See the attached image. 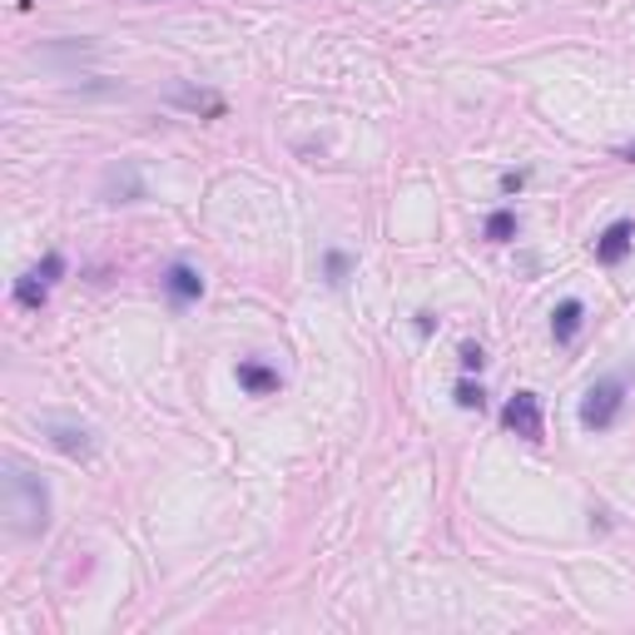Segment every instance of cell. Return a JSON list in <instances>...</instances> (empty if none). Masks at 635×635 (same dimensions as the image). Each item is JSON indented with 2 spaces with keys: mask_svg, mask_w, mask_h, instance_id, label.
Masks as SVG:
<instances>
[{
  "mask_svg": "<svg viewBox=\"0 0 635 635\" xmlns=\"http://www.w3.org/2000/svg\"><path fill=\"white\" fill-rule=\"evenodd\" d=\"M635 249V224L631 219H616V224L606 229V234L596 239V263H606V269H616V263H626Z\"/></svg>",
  "mask_w": 635,
  "mask_h": 635,
  "instance_id": "obj_5",
  "label": "cell"
},
{
  "mask_svg": "<svg viewBox=\"0 0 635 635\" xmlns=\"http://www.w3.org/2000/svg\"><path fill=\"white\" fill-rule=\"evenodd\" d=\"M60 273H65V259H60V253H46L36 269H26L16 279V303L20 309H40V303L50 299V289H56Z\"/></svg>",
  "mask_w": 635,
  "mask_h": 635,
  "instance_id": "obj_3",
  "label": "cell"
},
{
  "mask_svg": "<svg viewBox=\"0 0 635 635\" xmlns=\"http://www.w3.org/2000/svg\"><path fill=\"white\" fill-rule=\"evenodd\" d=\"M6 516L16 536H40L50 522V492L26 462L6 457Z\"/></svg>",
  "mask_w": 635,
  "mask_h": 635,
  "instance_id": "obj_1",
  "label": "cell"
},
{
  "mask_svg": "<svg viewBox=\"0 0 635 635\" xmlns=\"http://www.w3.org/2000/svg\"><path fill=\"white\" fill-rule=\"evenodd\" d=\"M621 407H626V377L611 373V377H601V383L591 387L586 402H581V427H586V432H606L611 422L621 417Z\"/></svg>",
  "mask_w": 635,
  "mask_h": 635,
  "instance_id": "obj_2",
  "label": "cell"
},
{
  "mask_svg": "<svg viewBox=\"0 0 635 635\" xmlns=\"http://www.w3.org/2000/svg\"><path fill=\"white\" fill-rule=\"evenodd\" d=\"M482 402H486V393L476 383H457V407H467V412H482Z\"/></svg>",
  "mask_w": 635,
  "mask_h": 635,
  "instance_id": "obj_12",
  "label": "cell"
},
{
  "mask_svg": "<svg viewBox=\"0 0 635 635\" xmlns=\"http://www.w3.org/2000/svg\"><path fill=\"white\" fill-rule=\"evenodd\" d=\"M279 367H269L263 357H239V387L249 397H269V393H279Z\"/></svg>",
  "mask_w": 635,
  "mask_h": 635,
  "instance_id": "obj_8",
  "label": "cell"
},
{
  "mask_svg": "<svg viewBox=\"0 0 635 635\" xmlns=\"http://www.w3.org/2000/svg\"><path fill=\"white\" fill-rule=\"evenodd\" d=\"M512 234H516V214H512V209H496V214L486 219V239H492V243H506Z\"/></svg>",
  "mask_w": 635,
  "mask_h": 635,
  "instance_id": "obj_10",
  "label": "cell"
},
{
  "mask_svg": "<svg viewBox=\"0 0 635 635\" xmlns=\"http://www.w3.org/2000/svg\"><path fill=\"white\" fill-rule=\"evenodd\" d=\"M347 279V259L343 253H327V283H343Z\"/></svg>",
  "mask_w": 635,
  "mask_h": 635,
  "instance_id": "obj_14",
  "label": "cell"
},
{
  "mask_svg": "<svg viewBox=\"0 0 635 635\" xmlns=\"http://www.w3.org/2000/svg\"><path fill=\"white\" fill-rule=\"evenodd\" d=\"M46 437L56 442L65 457H94V432H90V427H75V422L50 417V422H46Z\"/></svg>",
  "mask_w": 635,
  "mask_h": 635,
  "instance_id": "obj_6",
  "label": "cell"
},
{
  "mask_svg": "<svg viewBox=\"0 0 635 635\" xmlns=\"http://www.w3.org/2000/svg\"><path fill=\"white\" fill-rule=\"evenodd\" d=\"M124 189V204H134V199H144V184L134 169H124V174H110V194H120Z\"/></svg>",
  "mask_w": 635,
  "mask_h": 635,
  "instance_id": "obj_11",
  "label": "cell"
},
{
  "mask_svg": "<svg viewBox=\"0 0 635 635\" xmlns=\"http://www.w3.org/2000/svg\"><path fill=\"white\" fill-rule=\"evenodd\" d=\"M502 422L526 442H542L546 437V422H542V397L536 393H516L512 402L502 407Z\"/></svg>",
  "mask_w": 635,
  "mask_h": 635,
  "instance_id": "obj_4",
  "label": "cell"
},
{
  "mask_svg": "<svg viewBox=\"0 0 635 635\" xmlns=\"http://www.w3.org/2000/svg\"><path fill=\"white\" fill-rule=\"evenodd\" d=\"M164 293H169V303H194V299H204V273L199 269H189V263H169L164 269Z\"/></svg>",
  "mask_w": 635,
  "mask_h": 635,
  "instance_id": "obj_7",
  "label": "cell"
},
{
  "mask_svg": "<svg viewBox=\"0 0 635 635\" xmlns=\"http://www.w3.org/2000/svg\"><path fill=\"white\" fill-rule=\"evenodd\" d=\"M581 323H586V309H581V299H561L556 313H552V337H556V343H571V337L581 333Z\"/></svg>",
  "mask_w": 635,
  "mask_h": 635,
  "instance_id": "obj_9",
  "label": "cell"
},
{
  "mask_svg": "<svg viewBox=\"0 0 635 635\" xmlns=\"http://www.w3.org/2000/svg\"><path fill=\"white\" fill-rule=\"evenodd\" d=\"M486 363V353L476 343H462V367H467V373H476V367Z\"/></svg>",
  "mask_w": 635,
  "mask_h": 635,
  "instance_id": "obj_13",
  "label": "cell"
}]
</instances>
